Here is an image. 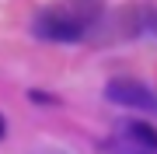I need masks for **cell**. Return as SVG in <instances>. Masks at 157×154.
I'll return each mask as SVG.
<instances>
[{"instance_id":"obj_1","label":"cell","mask_w":157,"mask_h":154,"mask_svg":"<svg viewBox=\"0 0 157 154\" xmlns=\"http://www.w3.org/2000/svg\"><path fill=\"white\" fill-rule=\"evenodd\" d=\"M105 147L108 154H157V130L143 119H122Z\"/></svg>"},{"instance_id":"obj_2","label":"cell","mask_w":157,"mask_h":154,"mask_svg":"<svg viewBox=\"0 0 157 154\" xmlns=\"http://www.w3.org/2000/svg\"><path fill=\"white\" fill-rule=\"evenodd\" d=\"M105 98L112 105H119V109H136V112L157 116V91L147 88L143 81H129V77L108 81V84H105Z\"/></svg>"},{"instance_id":"obj_3","label":"cell","mask_w":157,"mask_h":154,"mask_svg":"<svg viewBox=\"0 0 157 154\" xmlns=\"http://www.w3.org/2000/svg\"><path fill=\"white\" fill-rule=\"evenodd\" d=\"M32 32L45 42H77L84 39V21L67 11H42L32 21Z\"/></svg>"},{"instance_id":"obj_4","label":"cell","mask_w":157,"mask_h":154,"mask_svg":"<svg viewBox=\"0 0 157 154\" xmlns=\"http://www.w3.org/2000/svg\"><path fill=\"white\" fill-rule=\"evenodd\" d=\"M7 137V123H4V116H0V140Z\"/></svg>"}]
</instances>
